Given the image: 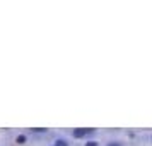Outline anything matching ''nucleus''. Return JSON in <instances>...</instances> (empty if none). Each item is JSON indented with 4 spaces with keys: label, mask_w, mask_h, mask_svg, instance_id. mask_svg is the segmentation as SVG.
<instances>
[{
    "label": "nucleus",
    "mask_w": 152,
    "mask_h": 146,
    "mask_svg": "<svg viewBox=\"0 0 152 146\" xmlns=\"http://www.w3.org/2000/svg\"><path fill=\"white\" fill-rule=\"evenodd\" d=\"M108 146H121V145H120V143H116V141H113V143H110Z\"/></svg>",
    "instance_id": "423d86ee"
},
{
    "label": "nucleus",
    "mask_w": 152,
    "mask_h": 146,
    "mask_svg": "<svg viewBox=\"0 0 152 146\" xmlns=\"http://www.w3.org/2000/svg\"><path fill=\"white\" fill-rule=\"evenodd\" d=\"M15 143L24 145V143H26V136H24V134H19V136H17V139H15Z\"/></svg>",
    "instance_id": "f03ea898"
},
{
    "label": "nucleus",
    "mask_w": 152,
    "mask_h": 146,
    "mask_svg": "<svg viewBox=\"0 0 152 146\" xmlns=\"http://www.w3.org/2000/svg\"><path fill=\"white\" fill-rule=\"evenodd\" d=\"M86 146H97V141H87Z\"/></svg>",
    "instance_id": "39448f33"
},
{
    "label": "nucleus",
    "mask_w": 152,
    "mask_h": 146,
    "mask_svg": "<svg viewBox=\"0 0 152 146\" xmlns=\"http://www.w3.org/2000/svg\"><path fill=\"white\" fill-rule=\"evenodd\" d=\"M151 143H152V136H151Z\"/></svg>",
    "instance_id": "0eeeda50"
},
{
    "label": "nucleus",
    "mask_w": 152,
    "mask_h": 146,
    "mask_svg": "<svg viewBox=\"0 0 152 146\" xmlns=\"http://www.w3.org/2000/svg\"><path fill=\"white\" fill-rule=\"evenodd\" d=\"M55 146H69V143L65 139H56L55 141Z\"/></svg>",
    "instance_id": "7ed1b4c3"
},
{
    "label": "nucleus",
    "mask_w": 152,
    "mask_h": 146,
    "mask_svg": "<svg viewBox=\"0 0 152 146\" xmlns=\"http://www.w3.org/2000/svg\"><path fill=\"white\" fill-rule=\"evenodd\" d=\"M94 129H82V127H79V129H74L72 131V136L74 138H77V139H80V138H84L86 134H89V132H92Z\"/></svg>",
    "instance_id": "f257e3e1"
},
{
    "label": "nucleus",
    "mask_w": 152,
    "mask_h": 146,
    "mask_svg": "<svg viewBox=\"0 0 152 146\" xmlns=\"http://www.w3.org/2000/svg\"><path fill=\"white\" fill-rule=\"evenodd\" d=\"M33 131L34 132H46V129H45V127H34Z\"/></svg>",
    "instance_id": "20e7f679"
}]
</instances>
